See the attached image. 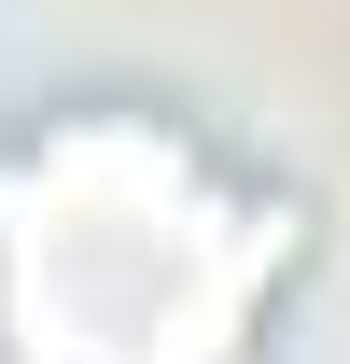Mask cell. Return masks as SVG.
<instances>
[{
  "mask_svg": "<svg viewBox=\"0 0 350 364\" xmlns=\"http://www.w3.org/2000/svg\"><path fill=\"white\" fill-rule=\"evenodd\" d=\"M295 252H308L295 196L224 182L154 112H56L0 154L14 364H253Z\"/></svg>",
  "mask_w": 350,
  "mask_h": 364,
  "instance_id": "obj_1",
  "label": "cell"
}]
</instances>
